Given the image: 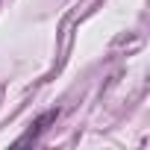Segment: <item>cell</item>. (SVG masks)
<instances>
[{
  "mask_svg": "<svg viewBox=\"0 0 150 150\" xmlns=\"http://www.w3.org/2000/svg\"><path fill=\"white\" fill-rule=\"evenodd\" d=\"M53 118H56V112H47V115H41V118H38L35 124H33V129H30V132H27V135H24V138H21L18 144H27V141H33V138H38V132H41V129H44V127H47V124H50Z\"/></svg>",
  "mask_w": 150,
  "mask_h": 150,
  "instance_id": "obj_1",
  "label": "cell"
}]
</instances>
